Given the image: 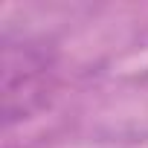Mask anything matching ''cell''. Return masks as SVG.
<instances>
[{"instance_id": "6da1fadb", "label": "cell", "mask_w": 148, "mask_h": 148, "mask_svg": "<svg viewBox=\"0 0 148 148\" xmlns=\"http://www.w3.org/2000/svg\"><path fill=\"white\" fill-rule=\"evenodd\" d=\"M55 93V55L35 38H3V122L15 125L49 105Z\"/></svg>"}]
</instances>
